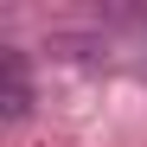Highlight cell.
Returning a JSON list of instances; mask_svg holds the SVG:
<instances>
[{"label":"cell","instance_id":"cell-1","mask_svg":"<svg viewBox=\"0 0 147 147\" xmlns=\"http://www.w3.org/2000/svg\"><path fill=\"white\" fill-rule=\"evenodd\" d=\"M26 109V77H19V58H7V115Z\"/></svg>","mask_w":147,"mask_h":147}]
</instances>
